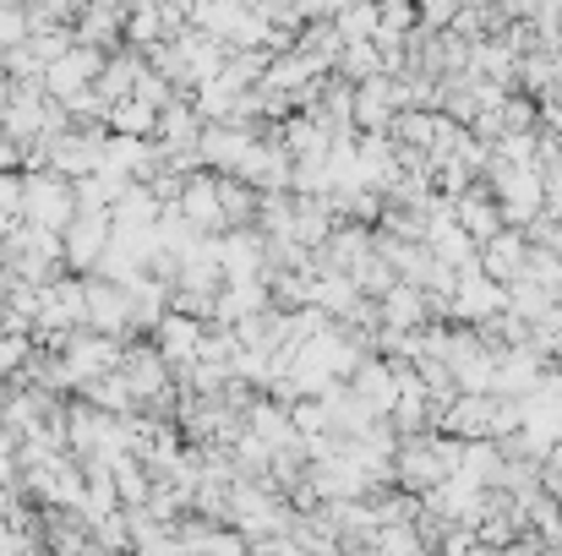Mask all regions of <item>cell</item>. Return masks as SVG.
Listing matches in <instances>:
<instances>
[{"instance_id":"obj_9","label":"cell","mask_w":562,"mask_h":556,"mask_svg":"<svg viewBox=\"0 0 562 556\" xmlns=\"http://www.w3.org/2000/svg\"><path fill=\"white\" fill-rule=\"evenodd\" d=\"M5 33H11V38L22 33V16H16V11H0V38H5Z\"/></svg>"},{"instance_id":"obj_4","label":"cell","mask_w":562,"mask_h":556,"mask_svg":"<svg viewBox=\"0 0 562 556\" xmlns=\"http://www.w3.org/2000/svg\"><path fill=\"white\" fill-rule=\"evenodd\" d=\"M121 361V350L110 344V339H71V350H66V366L77 371V376H104V371H115Z\"/></svg>"},{"instance_id":"obj_3","label":"cell","mask_w":562,"mask_h":556,"mask_svg":"<svg viewBox=\"0 0 562 556\" xmlns=\"http://www.w3.org/2000/svg\"><path fill=\"white\" fill-rule=\"evenodd\" d=\"M49 164H55L60 175H99V170H104V148H99L93 137H60V143L49 148Z\"/></svg>"},{"instance_id":"obj_8","label":"cell","mask_w":562,"mask_h":556,"mask_svg":"<svg viewBox=\"0 0 562 556\" xmlns=\"http://www.w3.org/2000/svg\"><path fill=\"white\" fill-rule=\"evenodd\" d=\"M16 361H22V344L16 339H0V371H11Z\"/></svg>"},{"instance_id":"obj_7","label":"cell","mask_w":562,"mask_h":556,"mask_svg":"<svg viewBox=\"0 0 562 556\" xmlns=\"http://www.w3.org/2000/svg\"><path fill=\"white\" fill-rule=\"evenodd\" d=\"M187 213L191 218H213V196H207V185H191L187 191Z\"/></svg>"},{"instance_id":"obj_2","label":"cell","mask_w":562,"mask_h":556,"mask_svg":"<svg viewBox=\"0 0 562 556\" xmlns=\"http://www.w3.org/2000/svg\"><path fill=\"white\" fill-rule=\"evenodd\" d=\"M82 290H88V322L99 333H121L132 322V284H115V279L93 273V279H82Z\"/></svg>"},{"instance_id":"obj_1","label":"cell","mask_w":562,"mask_h":556,"mask_svg":"<svg viewBox=\"0 0 562 556\" xmlns=\"http://www.w3.org/2000/svg\"><path fill=\"white\" fill-rule=\"evenodd\" d=\"M22 218L33 224V229H55V235H66L71 229V218H77V191L66 181H27L22 185Z\"/></svg>"},{"instance_id":"obj_5","label":"cell","mask_w":562,"mask_h":556,"mask_svg":"<svg viewBox=\"0 0 562 556\" xmlns=\"http://www.w3.org/2000/svg\"><path fill=\"white\" fill-rule=\"evenodd\" d=\"M93 71H99V60H93L88 49H77V55H66V60L49 66V88H55V93H77L82 77H93Z\"/></svg>"},{"instance_id":"obj_6","label":"cell","mask_w":562,"mask_h":556,"mask_svg":"<svg viewBox=\"0 0 562 556\" xmlns=\"http://www.w3.org/2000/svg\"><path fill=\"white\" fill-rule=\"evenodd\" d=\"M191 339H196V328H191V322H181V317H165V350H170V355L191 350Z\"/></svg>"}]
</instances>
